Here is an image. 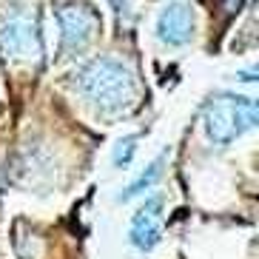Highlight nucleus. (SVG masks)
I'll use <instances>...</instances> for the list:
<instances>
[{
    "instance_id": "nucleus-3",
    "label": "nucleus",
    "mask_w": 259,
    "mask_h": 259,
    "mask_svg": "<svg viewBox=\"0 0 259 259\" xmlns=\"http://www.w3.org/2000/svg\"><path fill=\"white\" fill-rule=\"evenodd\" d=\"M0 52L9 63L31 66L40 60V26L29 6H17L0 26Z\"/></svg>"
},
{
    "instance_id": "nucleus-2",
    "label": "nucleus",
    "mask_w": 259,
    "mask_h": 259,
    "mask_svg": "<svg viewBox=\"0 0 259 259\" xmlns=\"http://www.w3.org/2000/svg\"><path fill=\"white\" fill-rule=\"evenodd\" d=\"M259 108L256 100L239 94H220L205 108V134L213 145H228L245 131L256 128Z\"/></svg>"
},
{
    "instance_id": "nucleus-6",
    "label": "nucleus",
    "mask_w": 259,
    "mask_h": 259,
    "mask_svg": "<svg viewBox=\"0 0 259 259\" xmlns=\"http://www.w3.org/2000/svg\"><path fill=\"white\" fill-rule=\"evenodd\" d=\"M160 234H162V197L157 194V197L145 199L140 205V211L134 213L131 228H128V239L140 251H151L157 245V239H160Z\"/></svg>"
},
{
    "instance_id": "nucleus-8",
    "label": "nucleus",
    "mask_w": 259,
    "mask_h": 259,
    "mask_svg": "<svg viewBox=\"0 0 259 259\" xmlns=\"http://www.w3.org/2000/svg\"><path fill=\"white\" fill-rule=\"evenodd\" d=\"M134 137H125V140H120L117 143V151H114V162L117 165H128V160H131V154H134Z\"/></svg>"
},
{
    "instance_id": "nucleus-7",
    "label": "nucleus",
    "mask_w": 259,
    "mask_h": 259,
    "mask_svg": "<svg viewBox=\"0 0 259 259\" xmlns=\"http://www.w3.org/2000/svg\"><path fill=\"white\" fill-rule=\"evenodd\" d=\"M165 160H168V151H162L160 157H157V160H154L151 165L145 168L143 174H140L137 180H134V183L128 185V188L122 191V197H120V199H131V197H137V194H143L145 188L157 185V180L162 177V168H165Z\"/></svg>"
},
{
    "instance_id": "nucleus-5",
    "label": "nucleus",
    "mask_w": 259,
    "mask_h": 259,
    "mask_svg": "<svg viewBox=\"0 0 259 259\" xmlns=\"http://www.w3.org/2000/svg\"><path fill=\"white\" fill-rule=\"evenodd\" d=\"M194 9L191 3L185 0H174V3H168L165 9L160 12L157 17V37L165 43V46H185L191 43L194 37Z\"/></svg>"
},
{
    "instance_id": "nucleus-1",
    "label": "nucleus",
    "mask_w": 259,
    "mask_h": 259,
    "mask_svg": "<svg viewBox=\"0 0 259 259\" xmlns=\"http://www.w3.org/2000/svg\"><path fill=\"white\" fill-rule=\"evenodd\" d=\"M77 89L106 114H122L137 103L134 71L117 57H94L80 69Z\"/></svg>"
},
{
    "instance_id": "nucleus-4",
    "label": "nucleus",
    "mask_w": 259,
    "mask_h": 259,
    "mask_svg": "<svg viewBox=\"0 0 259 259\" xmlns=\"http://www.w3.org/2000/svg\"><path fill=\"white\" fill-rule=\"evenodd\" d=\"M57 29H60L63 49H80L97 31V15L83 3H69L57 9Z\"/></svg>"
}]
</instances>
